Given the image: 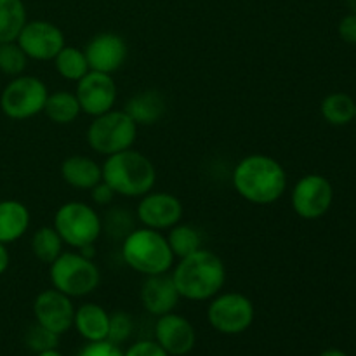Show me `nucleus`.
<instances>
[{
  "instance_id": "f257e3e1",
  "label": "nucleus",
  "mask_w": 356,
  "mask_h": 356,
  "mask_svg": "<svg viewBox=\"0 0 356 356\" xmlns=\"http://www.w3.org/2000/svg\"><path fill=\"white\" fill-rule=\"evenodd\" d=\"M232 183L243 200L270 205L280 200L287 191V172L273 156L254 153L236 163Z\"/></svg>"
},
{
  "instance_id": "f03ea898",
  "label": "nucleus",
  "mask_w": 356,
  "mask_h": 356,
  "mask_svg": "<svg viewBox=\"0 0 356 356\" xmlns=\"http://www.w3.org/2000/svg\"><path fill=\"white\" fill-rule=\"evenodd\" d=\"M170 277L181 299L211 301L225 287L226 268L218 254L202 247L190 256L177 259Z\"/></svg>"
},
{
  "instance_id": "7ed1b4c3",
  "label": "nucleus",
  "mask_w": 356,
  "mask_h": 356,
  "mask_svg": "<svg viewBox=\"0 0 356 356\" xmlns=\"http://www.w3.org/2000/svg\"><path fill=\"white\" fill-rule=\"evenodd\" d=\"M101 170L104 183L115 195L125 198H141L156 183V169L152 160L132 148L106 156Z\"/></svg>"
},
{
  "instance_id": "20e7f679",
  "label": "nucleus",
  "mask_w": 356,
  "mask_h": 356,
  "mask_svg": "<svg viewBox=\"0 0 356 356\" xmlns=\"http://www.w3.org/2000/svg\"><path fill=\"white\" fill-rule=\"evenodd\" d=\"M122 259L136 273L145 277L169 273L174 266L172 250H170L167 236L162 232L141 226L134 228L122 240Z\"/></svg>"
},
{
  "instance_id": "39448f33",
  "label": "nucleus",
  "mask_w": 356,
  "mask_h": 356,
  "mask_svg": "<svg viewBox=\"0 0 356 356\" xmlns=\"http://www.w3.org/2000/svg\"><path fill=\"white\" fill-rule=\"evenodd\" d=\"M49 278L56 291L68 298H86L92 294L101 282V271L94 259L76 252H63L49 264Z\"/></svg>"
},
{
  "instance_id": "423d86ee",
  "label": "nucleus",
  "mask_w": 356,
  "mask_h": 356,
  "mask_svg": "<svg viewBox=\"0 0 356 356\" xmlns=\"http://www.w3.org/2000/svg\"><path fill=\"white\" fill-rule=\"evenodd\" d=\"M52 226L63 242L75 250L96 243L103 233V219L96 209L79 200L63 204L56 211Z\"/></svg>"
},
{
  "instance_id": "0eeeda50",
  "label": "nucleus",
  "mask_w": 356,
  "mask_h": 356,
  "mask_svg": "<svg viewBox=\"0 0 356 356\" xmlns=\"http://www.w3.org/2000/svg\"><path fill=\"white\" fill-rule=\"evenodd\" d=\"M87 145L104 156L115 155L134 146L138 125L124 110H110L94 117L87 127Z\"/></svg>"
},
{
  "instance_id": "6e6552de",
  "label": "nucleus",
  "mask_w": 356,
  "mask_h": 356,
  "mask_svg": "<svg viewBox=\"0 0 356 356\" xmlns=\"http://www.w3.org/2000/svg\"><path fill=\"white\" fill-rule=\"evenodd\" d=\"M47 86L38 76H14L0 94V110L10 120H28L44 113Z\"/></svg>"
},
{
  "instance_id": "1a4fd4ad",
  "label": "nucleus",
  "mask_w": 356,
  "mask_h": 356,
  "mask_svg": "<svg viewBox=\"0 0 356 356\" xmlns=\"http://www.w3.org/2000/svg\"><path fill=\"white\" fill-rule=\"evenodd\" d=\"M254 316V302L242 292H219L211 299L207 308L211 327L225 336H238L249 330Z\"/></svg>"
},
{
  "instance_id": "9d476101",
  "label": "nucleus",
  "mask_w": 356,
  "mask_h": 356,
  "mask_svg": "<svg viewBox=\"0 0 356 356\" xmlns=\"http://www.w3.org/2000/svg\"><path fill=\"white\" fill-rule=\"evenodd\" d=\"M334 202V188L322 174H306L294 184L291 204L296 214L306 221L325 216Z\"/></svg>"
},
{
  "instance_id": "9b49d317",
  "label": "nucleus",
  "mask_w": 356,
  "mask_h": 356,
  "mask_svg": "<svg viewBox=\"0 0 356 356\" xmlns=\"http://www.w3.org/2000/svg\"><path fill=\"white\" fill-rule=\"evenodd\" d=\"M16 42L28 59L35 61H52L66 45L61 28L45 19L26 21Z\"/></svg>"
},
{
  "instance_id": "f8f14e48",
  "label": "nucleus",
  "mask_w": 356,
  "mask_h": 356,
  "mask_svg": "<svg viewBox=\"0 0 356 356\" xmlns=\"http://www.w3.org/2000/svg\"><path fill=\"white\" fill-rule=\"evenodd\" d=\"M183 204L176 195L169 191H148L139 198L136 207V218L141 226L156 232H165L181 222L183 219Z\"/></svg>"
},
{
  "instance_id": "ddd939ff",
  "label": "nucleus",
  "mask_w": 356,
  "mask_h": 356,
  "mask_svg": "<svg viewBox=\"0 0 356 356\" xmlns=\"http://www.w3.org/2000/svg\"><path fill=\"white\" fill-rule=\"evenodd\" d=\"M75 96L80 103L82 113L89 117H99L106 111L113 110L117 103V83L111 75L101 72H92L82 76L76 82Z\"/></svg>"
},
{
  "instance_id": "4468645a",
  "label": "nucleus",
  "mask_w": 356,
  "mask_h": 356,
  "mask_svg": "<svg viewBox=\"0 0 356 356\" xmlns=\"http://www.w3.org/2000/svg\"><path fill=\"white\" fill-rule=\"evenodd\" d=\"M153 334H155V343L169 356L190 355L197 344L193 323L186 316L174 312L156 316Z\"/></svg>"
},
{
  "instance_id": "2eb2a0df",
  "label": "nucleus",
  "mask_w": 356,
  "mask_h": 356,
  "mask_svg": "<svg viewBox=\"0 0 356 356\" xmlns=\"http://www.w3.org/2000/svg\"><path fill=\"white\" fill-rule=\"evenodd\" d=\"M73 315L75 306L72 298L63 292L56 291L54 287L42 291L33 301V316L35 322L49 329L51 332L63 336L73 327Z\"/></svg>"
},
{
  "instance_id": "dca6fc26",
  "label": "nucleus",
  "mask_w": 356,
  "mask_h": 356,
  "mask_svg": "<svg viewBox=\"0 0 356 356\" xmlns=\"http://www.w3.org/2000/svg\"><path fill=\"white\" fill-rule=\"evenodd\" d=\"M86 52L87 63L92 72L111 73L118 72L127 59L129 49L124 38L111 31H103L89 40Z\"/></svg>"
},
{
  "instance_id": "f3484780",
  "label": "nucleus",
  "mask_w": 356,
  "mask_h": 356,
  "mask_svg": "<svg viewBox=\"0 0 356 356\" xmlns=\"http://www.w3.org/2000/svg\"><path fill=\"white\" fill-rule=\"evenodd\" d=\"M139 298H141L145 312L152 316L172 313L181 301V296L174 285L172 277L167 273L146 277L141 285Z\"/></svg>"
},
{
  "instance_id": "a211bd4d",
  "label": "nucleus",
  "mask_w": 356,
  "mask_h": 356,
  "mask_svg": "<svg viewBox=\"0 0 356 356\" xmlns=\"http://www.w3.org/2000/svg\"><path fill=\"white\" fill-rule=\"evenodd\" d=\"M108 327H110V313L96 302H86L75 308L73 315V329L87 343L108 339Z\"/></svg>"
},
{
  "instance_id": "6ab92c4d",
  "label": "nucleus",
  "mask_w": 356,
  "mask_h": 356,
  "mask_svg": "<svg viewBox=\"0 0 356 356\" xmlns=\"http://www.w3.org/2000/svg\"><path fill=\"white\" fill-rule=\"evenodd\" d=\"M61 177L72 188L89 191L99 181H103V170L99 163L90 156L72 155L63 160Z\"/></svg>"
},
{
  "instance_id": "aec40b11",
  "label": "nucleus",
  "mask_w": 356,
  "mask_h": 356,
  "mask_svg": "<svg viewBox=\"0 0 356 356\" xmlns=\"http://www.w3.org/2000/svg\"><path fill=\"white\" fill-rule=\"evenodd\" d=\"M125 113L136 122V125H155L163 118L167 111V103L159 90H141L134 94L125 103Z\"/></svg>"
},
{
  "instance_id": "412c9836",
  "label": "nucleus",
  "mask_w": 356,
  "mask_h": 356,
  "mask_svg": "<svg viewBox=\"0 0 356 356\" xmlns=\"http://www.w3.org/2000/svg\"><path fill=\"white\" fill-rule=\"evenodd\" d=\"M31 216L26 205L19 200H0V242L13 243L23 238L30 228Z\"/></svg>"
},
{
  "instance_id": "4be33fe9",
  "label": "nucleus",
  "mask_w": 356,
  "mask_h": 356,
  "mask_svg": "<svg viewBox=\"0 0 356 356\" xmlns=\"http://www.w3.org/2000/svg\"><path fill=\"white\" fill-rule=\"evenodd\" d=\"M45 117L51 122L58 125H68L73 124L76 118L80 117L82 110H80V103L76 99L75 92H68V90H56V92H49L47 101L44 106Z\"/></svg>"
},
{
  "instance_id": "5701e85b",
  "label": "nucleus",
  "mask_w": 356,
  "mask_h": 356,
  "mask_svg": "<svg viewBox=\"0 0 356 356\" xmlns=\"http://www.w3.org/2000/svg\"><path fill=\"white\" fill-rule=\"evenodd\" d=\"M28 21L23 0H0V44L16 42Z\"/></svg>"
},
{
  "instance_id": "b1692460",
  "label": "nucleus",
  "mask_w": 356,
  "mask_h": 356,
  "mask_svg": "<svg viewBox=\"0 0 356 356\" xmlns=\"http://www.w3.org/2000/svg\"><path fill=\"white\" fill-rule=\"evenodd\" d=\"M320 111H322V117L327 124L343 127V125H348L351 120H355L356 101L350 94L332 92L323 97Z\"/></svg>"
},
{
  "instance_id": "393cba45",
  "label": "nucleus",
  "mask_w": 356,
  "mask_h": 356,
  "mask_svg": "<svg viewBox=\"0 0 356 356\" xmlns=\"http://www.w3.org/2000/svg\"><path fill=\"white\" fill-rule=\"evenodd\" d=\"M167 232H169L165 235L167 242H169V247L176 259L190 256L195 250L204 247V236H202L200 229H197L195 226L177 222L176 226H172Z\"/></svg>"
},
{
  "instance_id": "a878e982",
  "label": "nucleus",
  "mask_w": 356,
  "mask_h": 356,
  "mask_svg": "<svg viewBox=\"0 0 356 356\" xmlns=\"http://www.w3.org/2000/svg\"><path fill=\"white\" fill-rule=\"evenodd\" d=\"M52 61H54L56 72L65 80H72V82H79L86 73L90 72L86 52L73 45H65Z\"/></svg>"
},
{
  "instance_id": "bb28decb",
  "label": "nucleus",
  "mask_w": 356,
  "mask_h": 356,
  "mask_svg": "<svg viewBox=\"0 0 356 356\" xmlns=\"http://www.w3.org/2000/svg\"><path fill=\"white\" fill-rule=\"evenodd\" d=\"M30 245L31 252L40 263L51 264L52 261H56L63 254L65 242L54 229V226H42L31 235Z\"/></svg>"
},
{
  "instance_id": "cd10ccee",
  "label": "nucleus",
  "mask_w": 356,
  "mask_h": 356,
  "mask_svg": "<svg viewBox=\"0 0 356 356\" xmlns=\"http://www.w3.org/2000/svg\"><path fill=\"white\" fill-rule=\"evenodd\" d=\"M28 65V56L17 42H6L0 44V72L7 76L23 75Z\"/></svg>"
},
{
  "instance_id": "c85d7f7f",
  "label": "nucleus",
  "mask_w": 356,
  "mask_h": 356,
  "mask_svg": "<svg viewBox=\"0 0 356 356\" xmlns=\"http://www.w3.org/2000/svg\"><path fill=\"white\" fill-rule=\"evenodd\" d=\"M59 337L61 336L51 332L49 329L42 327L40 323L35 322L33 325L26 330V334H24V343H26V346L37 355L40 353V351L56 350V348L59 346Z\"/></svg>"
},
{
  "instance_id": "c756f323",
  "label": "nucleus",
  "mask_w": 356,
  "mask_h": 356,
  "mask_svg": "<svg viewBox=\"0 0 356 356\" xmlns=\"http://www.w3.org/2000/svg\"><path fill=\"white\" fill-rule=\"evenodd\" d=\"M134 334V320L129 313L117 312L110 315V327H108V341L115 344H124Z\"/></svg>"
},
{
  "instance_id": "7c9ffc66",
  "label": "nucleus",
  "mask_w": 356,
  "mask_h": 356,
  "mask_svg": "<svg viewBox=\"0 0 356 356\" xmlns=\"http://www.w3.org/2000/svg\"><path fill=\"white\" fill-rule=\"evenodd\" d=\"M103 229H106L113 238L124 240L134 229V221L125 209H111L104 218Z\"/></svg>"
},
{
  "instance_id": "2f4dec72",
  "label": "nucleus",
  "mask_w": 356,
  "mask_h": 356,
  "mask_svg": "<svg viewBox=\"0 0 356 356\" xmlns=\"http://www.w3.org/2000/svg\"><path fill=\"white\" fill-rule=\"evenodd\" d=\"M76 356H124L120 346L111 341H96V343H87Z\"/></svg>"
},
{
  "instance_id": "473e14b6",
  "label": "nucleus",
  "mask_w": 356,
  "mask_h": 356,
  "mask_svg": "<svg viewBox=\"0 0 356 356\" xmlns=\"http://www.w3.org/2000/svg\"><path fill=\"white\" fill-rule=\"evenodd\" d=\"M124 356H169L159 344L155 343V339H141L136 341L134 344L127 348L124 351Z\"/></svg>"
},
{
  "instance_id": "72a5a7b5",
  "label": "nucleus",
  "mask_w": 356,
  "mask_h": 356,
  "mask_svg": "<svg viewBox=\"0 0 356 356\" xmlns=\"http://www.w3.org/2000/svg\"><path fill=\"white\" fill-rule=\"evenodd\" d=\"M337 33L346 44L356 45V14L350 13L337 24Z\"/></svg>"
},
{
  "instance_id": "f704fd0d",
  "label": "nucleus",
  "mask_w": 356,
  "mask_h": 356,
  "mask_svg": "<svg viewBox=\"0 0 356 356\" xmlns=\"http://www.w3.org/2000/svg\"><path fill=\"white\" fill-rule=\"evenodd\" d=\"M89 191H90V198H92V202L96 205H99V207H104V205L111 204L115 198V191L111 190L104 181H99V183H97L94 188H90Z\"/></svg>"
},
{
  "instance_id": "c9c22d12",
  "label": "nucleus",
  "mask_w": 356,
  "mask_h": 356,
  "mask_svg": "<svg viewBox=\"0 0 356 356\" xmlns=\"http://www.w3.org/2000/svg\"><path fill=\"white\" fill-rule=\"evenodd\" d=\"M9 264H10V254L9 249H7L6 243L0 242V277L9 270Z\"/></svg>"
},
{
  "instance_id": "e433bc0d",
  "label": "nucleus",
  "mask_w": 356,
  "mask_h": 356,
  "mask_svg": "<svg viewBox=\"0 0 356 356\" xmlns=\"http://www.w3.org/2000/svg\"><path fill=\"white\" fill-rule=\"evenodd\" d=\"M318 356H350V355L344 353L343 350H337V348H330V350L322 351Z\"/></svg>"
},
{
  "instance_id": "4c0bfd02",
  "label": "nucleus",
  "mask_w": 356,
  "mask_h": 356,
  "mask_svg": "<svg viewBox=\"0 0 356 356\" xmlns=\"http://www.w3.org/2000/svg\"><path fill=\"white\" fill-rule=\"evenodd\" d=\"M35 356H63L61 353L58 351V348L56 350H47V351H40V353H37Z\"/></svg>"
},
{
  "instance_id": "58836bf2",
  "label": "nucleus",
  "mask_w": 356,
  "mask_h": 356,
  "mask_svg": "<svg viewBox=\"0 0 356 356\" xmlns=\"http://www.w3.org/2000/svg\"><path fill=\"white\" fill-rule=\"evenodd\" d=\"M346 6L350 9V13L356 14V0H346Z\"/></svg>"
},
{
  "instance_id": "ea45409f",
  "label": "nucleus",
  "mask_w": 356,
  "mask_h": 356,
  "mask_svg": "<svg viewBox=\"0 0 356 356\" xmlns=\"http://www.w3.org/2000/svg\"><path fill=\"white\" fill-rule=\"evenodd\" d=\"M355 120H356V111H355Z\"/></svg>"
}]
</instances>
